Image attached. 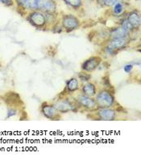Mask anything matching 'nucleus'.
I'll list each match as a JSON object with an SVG mask.
<instances>
[{
	"label": "nucleus",
	"mask_w": 141,
	"mask_h": 161,
	"mask_svg": "<svg viewBox=\"0 0 141 161\" xmlns=\"http://www.w3.org/2000/svg\"><path fill=\"white\" fill-rule=\"evenodd\" d=\"M95 102L97 106H100L101 108H109L115 103V98L109 91L102 90L97 94Z\"/></svg>",
	"instance_id": "nucleus-1"
},
{
	"label": "nucleus",
	"mask_w": 141,
	"mask_h": 161,
	"mask_svg": "<svg viewBox=\"0 0 141 161\" xmlns=\"http://www.w3.org/2000/svg\"><path fill=\"white\" fill-rule=\"evenodd\" d=\"M6 104H8L9 107H19L20 105L23 104V102L21 101L20 96L18 93H14V92H9L6 93L5 97H3Z\"/></svg>",
	"instance_id": "nucleus-2"
},
{
	"label": "nucleus",
	"mask_w": 141,
	"mask_h": 161,
	"mask_svg": "<svg viewBox=\"0 0 141 161\" xmlns=\"http://www.w3.org/2000/svg\"><path fill=\"white\" fill-rule=\"evenodd\" d=\"M41 112H42L43 115L46 117L48 119H52V120H55L57 119L59 117L58 111L57 109L54 107L53 105L47 104L44 103L41 107Z\"/></svg>",
	"instance_id": "nucleus-3"
},
{
	"label": "nucleus",
	"mask_w": 141,
	"mask_h": 161,
	"mask_svg": "<svg viewBox=\"0 0 141 161\" xmlns=\"http://www.w3.org/2000/svg\"><path fill=\"white\" fill-rule=\"evenodd\" d=\"M128 44L127 38H113L110 40L107 48L110 51H117L121 48H125Z\"/></svg>",
	"instance_id": "nucleus-4"
},
{
	"label": "nucleus",
	"mask_w": 141,
	"mask_h": 161,
	"mask_svg": "<svg viewBox=\"0 0 141 161\" xmlns=\"http://www.w3.org/2000/svg\"><path fill=\"white\" fill-rule=\"evenodd\" d=\"M102 60L99 57H90V59L86 60L82 64V68L85 72H92L97 69L98 66L101 63Z\"/></svg>",
	"instance_id": "nucleus-5"
},
{
	"label": "nucleus",
	"mask_w": 141,
	"mask_h": 161,
	"mask_svg": "<svg viewBox=\"0 0 141 161\" xmlns=\"http://www.w3.org/2000/svg\"><path fill=\"white\" fill-rule=\"evenodd\" d=\"M29 21L33 26L37 28L44 27L46 23V17L40 12H33L29 17Z\"/></svg>",
	"instance_id": "nucleus-6"
},
{
	"label": "nucleus",
	"mask_w": 141,
	"mask_h": 161,
	"mask_svg": "<svg viewBox=\"0 0 141 161\" xmlns=\"http://www.w3.org/2000/svg\"><path fill=\"white\" fill-rule=\"evenodd\" d=\"M63 26L68 31H73L78 28L79 22L77 19L73 15H65L63 19Z\"/></svg>",
	"instance_id": "nucleus-7"
},
{
	"label": "nucleus",
	"mask_w": 141,
	"mask_h": 161,
	"mask_svg": "<svg viewBox=\"0 0 141 161\" xmlns=\"http://www.w3.org/2000/svg\"><path fill=\"white\" fill-rule=\"evenodd\" d=\"M77 102L81 106L84 108L88 109V110H93L97 106V103L91 97H88L86 95H81L77 98Z\"/></svg>",
	"instance_id": "nucleus-8"
},
{
	"label": "nucleus",
	"mask_w": 141,
	"mask_h": 161,
	"mask_svg": "<svg viewBox=\"0 0 141 161\" xmlns=\"http://www.w3.org/2000/svg\"><path fill=\"white\" fill-rule=\"evenodd\" d=\"M98 117L101 120L111 121L116 118V111L110 108H101L98 111Z\"/></svg>",
	"instance_id": "nucleus-9"
},
{
	"label": "nucleus",
	"mask_w": 141,
	"mask_h": 161,
	"mask_svg": "<svg viewBox=\"0 0 141 161\" xmlns=\"http://www.w3.org/2000/svg\"><path fill=\"white\" fill-rule=\"evenodd\" d=\"M54 107L57 109V111L60 112H67L69 110H71L73 107V104L72 103H70V101L68 100H60L57 103H56L55 104L53 105Z\"/></svg>",
	"instance_id": "nucleus-10"
},
{
	"label": "nucleus",
	"mask_w": 141,
	"mask_h": 161,
	"mask_svg": "<svg viewBox=\"0 0 141 161\" xmlns=\"http://www.w3.org/2000/svg\"><path fill=\"white\" fill-rule=\"evenodd\" d=\"M82 91L84 95L88 97H93L96 94V87L92 83H87L82 86Z\"/></svg>",
	"instance_id": "nucleus-11"
},
{
	"label": "nucleus",
	"mask_w": 141,
	"mask_h": 161,
	"mask_svg": "<svg viewBox=\"0 0 141 161\" xmlns=\"http://www.w3.org/2000/svg\"><path fill=\"white\" fill-rule=\"evenodd\" d=\"M127 22L132 26V28H137L139 27V24H140V17L139 15L137 12L134 11L132 12L130 15H128V18H127Z\"/></svg>",
	"instance_id": "nucleus-12"
},
{
	"label": "nucleus",
	"mask_w": 141,
	"mask_h": 161,
	"mask_svg": "<svg viewBox=\"0 0 141 161\" xmlns=\"http://www.w3.org/2000/svg\"><path fill=\"white\" fill-rule=\"evenodd\" d=\"M128 31H126L123 28H118L110 32V37L113 38H127Z\"/></svg>",
	"instance_id": "nucleus-13"
},
{
	"label": "nucleus",
	"mask_w": 141,
	"mask_h": 161,
	"mask_svg": "<svg viewBox=\"0 0 141 161\" xmlns=\"http://www.w3.org/2000/svg\"><path fill=\"white\" fill-rule=\"evenodd\" d=\"M79 83L77 79L71 78L68 80L67 85H66V89L69 92H74L78 90Z\"/></svg>",
	"instance_id": "nucleus-14"
},
{
	"label": "nucleus",
	"mask_w": 141,
	"mask_h": 161,
	"mask_svg": "<svg viewBox=\"0 0 141 161\" xmlns=\"http://www.w3.org/2000/svg\"><path fill=\"white\" fill-rule=\"evenodd\" d=\"M20 4L28 9H37V1L36 0H18Z\"/></svg>",
	"instance_id": "nucleus-15"
},
{
	"label": "nucleus",
	"mask_w": 141,
	"mask_h": 161,
	"mask_svg": "<svg viewBox=\"0 0 141 161\" xmlns=\"http://www.w3.org/2000/svg\"><path fill=\"white\" fill-rule=\"evenodd\" d=\"M18 114V110L15 107H8V112H7V117L6 119H10V118L15 116Z\"/></svg>",
	"instance_id": "nucleus-16"
},
{
	"label": "nucleus",
	"mask_w": 141,
	"mask_h": 161,
	"mask_svg": "<svg viewBox=\"0 0 141 161\" xmlns=\"http://www.w3.org/2000/svg\"><path fill=\"white\" fill-rule=\"evenodd\" d=\"M65 2L70 6L73 7V8H78L82 4V1L81 0H64Z\"/></svg>",
	"instance_id": "nucleus-17"
},
{
	"label": "nucleus",
	"mask_w": 141,
	"mask_h": 161,
	"mask_svg": "<svg viewBox=\"0 0 141 161\" xmlns=\"http://www.w3.org/2000/svg\"><path fill=\"white\" fill-rule=\"evenodd\" d=\"M79 78L82 80V81H87V80H89L91 78V76L90 74H88L87 73H86V72L83 71L79 73Z\"/></svg>",
	"instance_id": "nucleus-18"
},
{
	"label": "nucleus",
	"mask_w": 141,
	"mask_h": 161,
	"mask_svg": "<svg viewBox=\"0 0 141 161\" xmlns=\"http://www.w3.org/2000/svg\"><path fill=\"white\" fill-rule=\"evenodd\" d=\"M123 5L121 3H116V5H115V8H114V12L116 13V15H120L121 13H122V11H123Z\"/></svg>",
	"instance_id": "nucleus-19"
},
{
	"label": "nucleus",
	"mask_w": 141,
	"mask_h": 161,
	"mask_svg": "<svg viewBox=\"0 0 141 161\" xmlns=\"http://www.w3.org/2000/svg\"><path fill=\"white\" fill-rule=\"evenodd\" d=\"M0 2L6 6H11L13 4V0H0Z\"/></svg>",
	"instance_id": "nucleus-20"
},
{
	"label": "nucleus",
	"mask_w": 141,
	"mask_h": 161,
	"mask_svg": "<svg viewBox=\"0 0 141 161\" xmlns=\"http://www.w3.org/2000/svg\"><path fill=\"white\" fill-rule=\"evenodd\" d=\"M117 0H105V5L106 6H112L116 4Z\"/></svg>",
	"instance_id": "nucleus-21"
},
{
	"label": "nucleus",
	"mask_w": 141,
	"mask_h": 161,
	"mask_svg": "<svg viewBox=\"0 0 141 161\" xmlns=\"http://www.w3.org/2000/svg\"><path fill=\"white\" fill-rule=\"evenodd\" d=\"M132 68H133V66H132V64H126V65L124 66V71L126 72V73H130L131 71H132Z\"/></svg>",
	"instance_id": "nucleus-22"
},
{
	"label": "nucleus",
	"mask_w": 141,
	"mask_h": 161,
	"mask_svg": "<svg viewBox=\"0 0 141 161\" xmlns=\"http://www.w3.org/2000/svg\"><path fill=\"white\" fill-rule=\"evenodd\" d=\"M98 2L100 5H105V0H98Z\"/></svg>",
	"instance_id": "nucleus-23"
}]
</instances>
